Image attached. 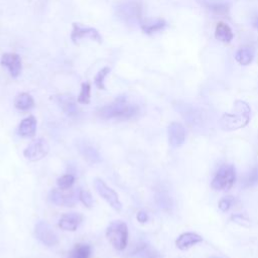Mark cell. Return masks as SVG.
Here are the masks:
<instances>
[{"label":"cell","mask_w":258,"mask_h":258,"mask_svg":"<svg viewBox=\"0 0 258 258\" xmlns=\"http://www.w3.org/2000/svg\"><path fill=\"white\" fill-rule=\"evenodd\" d=\"M166 26V21L162 18H150L142 20L140 27L145 34H153L155 32L161 31Z\"/></svg>","instance_id":"cell-17"},{"label":"cell","mask_w":258,"mask_h":258,"mask_svg":"<svg viewBox=\"0 0 258 258\" xmlns=\"http://www.w3.org/2000/svg\"><path fill=\"white\" fill-rule=\"evenodd\" d=\"M158 200L160 201V202H159V204L161 205L160 207H163V208H165V207H167V208L171 207V200H170V198H169L168 196H166V195H164V194H161V195L159 196Z\"/></svg>","instance_id":"cell-32"},{"label":"cell","mask_w":258,"mask_h":258,"mask_svg":"<svg viewBox=\"0 0 258 258\" xmlns=\"http://www.w3.org/2000/svg\"><path fill=\"white\" fill-rule=\"evenodd\" d=\"M79 200L82 202V204L87 207L88 209L93 207V198L92 195L90 194V191L85 190V189H81L79 192Z\"/></svg>","instance_id":"cell-27"},{"label":"cell","mask_w":258,"mask_h":258,"mask_svg":"<svg viewBox=\"0 0 258 258\" xmlns=\"http://www.w3.org/2000/svg\"><path fill=\"white\" fill-rule=\"evenodd\" d=\"M92 247L89 244L78 243L70 251L68 258H91Z\"/></svg>","instance_id":"cell-21"},{"label":"cell","mask_w":258,"mask_h":258,"mask_svg":"<svg viewBox=\"0 0 258 258\" xmlns=\"http://www.w3.org/2000/svg\"><path fill=\"white\" fill-rule=\"evenodd\" d=\"M56 104L68 116H76L78 114V101L70 94H61L53 97Z\"/></svg>","instance_id":"cell-13"},{"label":"cell","mask_w":258,"mask_h":258,"mask_svg":"<svg viewBox=\"0 0 258 258\" xmlns=\"http://www.w3.org/2000/svg\"><path fill=\"white\" fill-rule=\"evenodd\" d=\"M34 234L37 240H39L43 245L55 246L58 243V236L53 230V228L44 221H39L34 228Z\"/></svg>","instance_id":"cell-8"},{"label":"cell","mask_w":258,"mask_h":258,"mask_svg":"<svg viewBox=\"0 0 258 258\" xmlns=\"http://www.w3.org/2000/svg\"><path fill=\"white\" fill-rule=\"evenodd\" d=\"M136 219H137V221H138L139 223L144 224V223H146V222L148 221V214H147L145 211L141 210V211H139V212L136 214Z\"/></svg>","instance_id":"cell-33"},{"label":"cell","mask_w":258,"mask_h":258,"mask_svg":"<svg viewBox=\"0 0 258 258\" xmlns=\"http://www.w3.org/2000/svg\"><path fill=\"white\" fill-rule=\"evenodd\" d=\"M211 258H226V257H222V256H213Z\"/></svg>","instance_id":"cell-35"},{"label":"cell","mask_w":258,"mask_h":258,"mask_svg":"<svg viewBox=\"0 0 258 258\" xmlns=\"http://www.w3.org/2000/svg\"><path fill=\"white\" fill-rule=\"evenodd\" d=\"M94 187L98 195L103 198L107 204L116 212H120L122 210V203L119 199L118 194L111 188L103 179L95 178L94 180Z\"/></svg>","instance_id":"cell-6"},{"label":"cell","mask_w":258,"mask_h":258,"mask_svg":"<svg viewBox=\"0 0 258 258\" xmlns=\"http://www.w3.org/2000/svg\"><path fill=\"white\" fill-rule=\"evenodd\" d=\"M79 151L82 154V156L91 163H96L101 160V156L98 150L91 144L82 142L81 144H79Z\"/></svg>","instance_id":"cell-18"},{"label":"cell","mask_w":258,"mask_h":258,"mask_svg":"<svg viewBox=\"0 0 258 258\" xmlns=\"http://www.w3.org/2000/svg\"><path fill=\"white\" fill-rule=\"evenodd\" d=\"M233 32L230 26L224 22H219L216 25L215 37L222 42H230L233 39Z\"/></svg>","instance_id":"cell-22"},{"label":"cell","mask_w":258,"mask_h":258,"mask_svg":"<svg viewBox=\"0 0 258 258\" xmlns=\"http://www.w3.org/2000/svg\"><path fill=\"white\" fill-rule=\"evenodd\" d=\"M234 113H225L220 119V126L225 131H233L245 127L250 121L251 109L249 105L241 100L234 104Z\"/></svg>","instance_id":"cell-1"},{"label":"cell","mask_w":258,"mask_h":258,"mask_svg":"<svg viewBox=\"0 0 258 258\" xmlns=\"http://www.w3.org/2000/svg\"><path fill=\"white\" fill-rule=\"evenodd\" d=\"M110 73V68L109 67H104L102 68L97 75L94 78V84L99 90H105V79Z\"/></svg>","instance_id":"cell-25"},{"label":"cell","mask_w":258,"mask_h":258,"mask_svg":"<svg viewBox=\"0 0 258 258\" xmlns=\"http://www.w3.org/2000/svg\"><path fill=\"white\" fill-rule=\"evenodd\" d=\"M138 107L129 104L125 97H118L114 102L100 108L98 115L101 119H130L137 115Z\"/></svg>","instance_id":"cell-2"},{"label":"cell","mask_w":258,"mask_h":258,"mask_svg":"<svg viewBox=\"0 0 258 258\" xmlns=\"http://www.w3.org/2000/svg\"><path fill=\"white\" fill-rule=\"evenodd\" d=\"M89 38L93 41L101 43L103 41L102 35L99 31L93 27H83L79 23H73L71 39L75 44H78L81 39Z\"/></svg>","instance_id":"cell-9"},{"label":"cell","mask_w":258,"mask_h":258,"mask_svg":"<svg viewBox=\"0 0 258 258\" xmlns=\"http://www.w3.org/2000/svg\"><path fill=\"white\" fill-rule=\"evenodd\" d=\"M79 104L87 105L91 101V84L89 82H85L81 85V90L79 96L77 98Z\"/></svg>","instance_id":"cell-24"},{"label":"cell","mask_w":258,"mask_h":258,"mask_svg":"<svg viewBox=\"0 0 258 258\" xmlns=\"http://www.w3.org/2000/svg\"><path fill=\"white\" fill-rule=\"evenodd\" d=\"M36 125L37 121L36 118L32 115L24 118L18 126V134L22 137L30 138L35 135L36 132Z\"/></svg>","instance_id":"cell-16"},{"label":"cell","mask_w":258,"mask_h":258,"mask_svg":"<svg viewBox=\"0 0 258 258\" xmlns=\"http://www.w3.org/2000/svg\"><path fill=\"white\" fill-rule=\"evenodd\" d=\"M82 221L83 216L80 213H66L60 217L58 221V227L63 231L74 232L78 229Z\"/></svg>","instance_id":"cell-14"},{"label":"cell","mask_w":258,"mask_h":258,"mask_svg":"<svg viewBox=\"0 0 258 258\" xmlns=\"http://www.w3.org/2000/svg\"><path fill=\"white\" fill-rule=\"evenodd\" d=\"M235 223L239 224V225H242V226H249V220L247 218H245L243 215H240V214H236V215H233L232 218H231Z\"/></svg>","instance_id":"cell-31"},{"label":"cell","mask_w":258,"mask_h":258,"mask_svg":"<svg viewBox=\"0 0 258 258\" xmlns=\"http://www.w3.org/2000/svg\"><path fill=\"white\" fill-rule=\"evenodd\" d=\"M168 143L171 147H179L185 140V129L183 125L178 122H171L167 129Z\"/></svg>","instance_id":"cell-12"},{"label":"cell","mask_w":258,"mask_h":258,"mask_svg":"<svg viewBox=\"0 0 258 258\" xmlns=\"http://www.w3.org/2000/svg\"><path fill=\"white\" fill-rule=\"evenodd\" d=\"M254 25L258 28V16L256 17V19H255V21H254Z\"/></svg>","instance_id":"cell-34"},{"label":"cell","mask_w":258,"mask_h":258,"mask_svg":"<svg viewBox=\"0 0 258 258\" xmlns=\"http://www.w3.org/2000/svg\"><path fill=\"white\" fill-rule=\"evenodd\" d=\"M254 58V49L251 46H243L239 48L235 54V59L242 66H248Z\"/></svg>","instance_id":"cell-20"},{"label":"cell","mask_w":258,"mask_h":258,"mask_svg":"<svg viewBox=\"0 0 258 258\" xmlns=\"http://www.w3.org/2000/svg\"><path fill=\"white\" fill-rule=\"evenodd\" d=\"M258 182V167L253 168L245 178V186H252Z\"/></svg>","instance_id":"cell-28"},{"label":"cell","mask_w":258,"mask_h":258,"mask_svg":"<svg viewBox=\"0 0 258 258\" xmlns=\"http://www.w3.org/2000/svg\"><path fill=\"white\" fill-rule=\"evenodd\" d=\"M64 190L66 189L61 188L51 189L48 195V200L50 203L59 207H74L76 204L75 194H68Z\"/></svg>","instance_id":"cell-11"},{"label":"cell","mask_w":258,"mask_h":258,"mask_svg":"<svg viewBox=\"0 0 258 258\" xmlns=\"http://www.w3.org/2000/svg\"><path fill=\"white\" fill-rule=\"evenodd\" d=\"M142 254V258H162V256L160 254H158L157 252H155L154 250L148 249L145 245H143L139 251Z\"/></svg>","instance_id":"cell-29"},{"label":"cell","mask_w":258,"mask_h":258,"mask_svg":"<svg viewBox=\"0 0 258 258\" xmlns=\"http://www.w3.org/2000/svg\"><path fill=\"white\" fill-rule=\"evenodd\" d=\"M235 180V167L232 164H224L216 172L212 180V187L216 190H228L234 185Z\"/></svg>","instance_id":"cell-5"},{"label":"cell","mask_w":258,"mask_h":258,"mask_svg":"<svg viewBox=\"0 0 258 258\" xmlns=\"http://www.w3.org/2000/svg\"><path fill=\"white\" fill-rule=\"evenodd\" d=\"M48 151H49L48 143L44 139L38 138L28 144V146L23 151V155L29 161L34 162L44 158L47 155Z\"/></svg>","instance_id":"cell-7"},{"label":"cell","mask_w":258,"mask_h":258,"mask_svg":"<svg viewBox=\"0 0 258 258\" xmlns=\"http://www.w3.org/2000/svg\"><path fill=\"white\" fill-rule=\"evenodd\" d=\"M74 182H75V176L71 173L63 174L56 179V184L58 188H61V189H69L70 187H72Z\"/></svg>","instance_id":"cell-26"},{"label":"cell","mask_w":258,"mask_h":258,"mask_svg":"<svg viewBox=\"0 0 258 258\" xmlns=\"http://www.w3.org/2000/svg\"><path fill=\"white\" fill-rule=\"evenodd\" d=\"M0 62L5 67L12 78H17L22 71V60L19 54L15 52H5L2 54Z\"/></svg>","instance_id":"cell-10"},{"label":"cell","mask_w":258,"mask_h":258,"mask_svg":"<svg viewBox=\"0 0 258 258\" xmlns=\"http://www.w3.org/2000/svg\"><path fill=\"white\" fill-rule=\"evenodd\" d=\"M117 17L126 24H133L142 21V5L137 0H126L116 7Z\"/></svg>","instance_id":"cell-4"},{"label":"cell","mask_w":258,"mask_h":258,"mask_svg":"<svg viewBox=\"0 0 258 258\" xmlns=\"http://www.w3.org/2000/svg\"><path fill=\"white\" fill-rule=\"evenodd\" d=\"M232 204H233V200L231 199V197H227V198H224V199L220 200L218 207L221 211L227 212L231 208Z\"/></svg>","instance_id":"cell-30"},{"label":"cell","mask_w":258,"mask_h":258,"mask_svg":"<svg viewBox=\"0 0 258 258\" xmlns=\"http://www.w3.org/2000/svg\"><path fill=\"white\" fill-rule=\"evenodd\" d=\"M202 241L203 238L197 233L185 232L177 237V239L175 240V246L180 250H186Z\"/></svg>","instance_id":"cell-15"},{"label":"cell","mask_w":258,"mask_h":258,"mask_svg":"<svg viewBox=\"0 0 258 258\" xmlns=\"http://www.w3.org/2000/svg\"><path fill=\"white\" fill-rule=\"evenodd\" d=\"M203 5L210 9L213 13L218 15H226L229 11V5L225 2L221 1H213V0H204Z\"/></svg>","instance_id":"cell-23"},{"label":"cell","mask_w":258,"mask_h":258,"mask_svg":"<svg viewBox=\"0 0 258 258\" xmlns=\"http://www.w3.org/2000/svg\"><path fill=\"white\" fill-rule=\"evenodd\" d=\"M14 107L20 111L30 110L34 107V100L30 94L22 92L15 97Z\"/></svg>","instance_id":"cell-19"},{"label":"cell","mask_w":258,"mask_h":258,"mask_svg":"<svg viewBox=\"0 0 258 258\" xmlns=\"http://www.w3.org/2000/svg\"><path fill=\"white\" fill-rule=\"evenodd\" d=\"M106 237L110 244L118 251H123L128 242V227L123 221H113L106 229Z\"/></svg>","instance_id":"cell-3"}]
</instances>
